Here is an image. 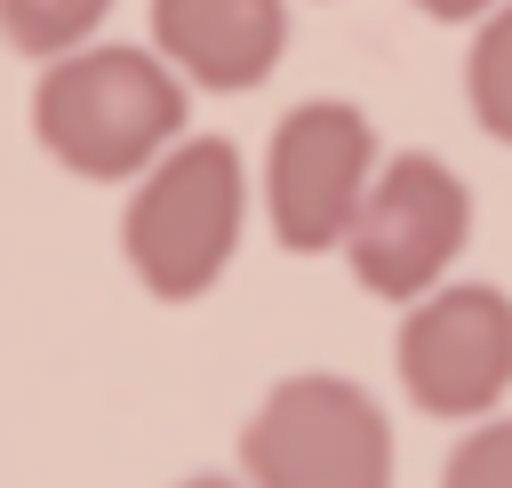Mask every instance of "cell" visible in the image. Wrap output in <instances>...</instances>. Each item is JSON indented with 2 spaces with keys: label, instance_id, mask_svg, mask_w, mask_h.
Segmentation results:
<instances>
[{
  "label": "cell",
  "instance_id": "cell-1",
  "mask_svg": "<svg viewBox=\"0 0 512 488\" xmlns=\"http://www.w3.org/2000/svg\"><path fill=\"white\" fill-rule=\"evenodd\" d=\"M32 136L88 184L144 176L184 136V72L152 48H64L32 88Z\"/></svg>",
  "mask_w": 512,
  "mask_h": 488
},
{
  "label": "cell",
  "instance_id": "cell-2",
  "mask_svg": "<svg viewBox=\"0 0 512 488\" xmlns=\"http://www.w3.org/2000/svg\"><path fill=\"white\" fill-rule=\"evenodd\" d=\"M240 208H248L240 152L224 136H192V144H176L168 160L144 168V184L120 216V256L160 304H192L232 264Z\"/></svg>",
  "mask_w": 512,
  "mask_h": 488
},
{
  "label": "cell",
  "instance_id": "cell-3",
  "mask_svg": "<svg viewBox=\"0 0 512 488\" xmlns=\"http://www.w3.org/2000/svg\"><path fill=\"white\" fill-rule=\"evenodd\" d=\"M240 464L256 488H392V424L352 376H280L240 432Z\"/></svg>",
  "mask_w": 512,
  "mask_h": 488
},
{
  "label": "cell",
  "instance_id": "cell-4",
  "mask_svg": "<svg viewBox=\"0 0 512 488\" xmlns=\"http://www.w3.org/2000/svg\"><path fill=\"white\" fill-rule=\"evenodd\" d=\"M368 176H376V128H368V112L344 104V96L296 104L272 128V152H264V216H272V240L296 248V256L344 248Z\"/></svg>",
  "mask_w": 512,
  "mask_h": 488
},
{
  "label": "cell",
  "instance_id": "cell-5",
  "mask_svg": "<svg viewBox=\"0 0 512 488\" xmlns=\"http://www.w3.org/2000/svg\"><path fill=\"white\" fill-rule=\"evenodd\" d=\"M472 232V192L432 160V152H400L368 176L360 192V216L344 232V256L360 272L368 296L384 304H416L464 248Z\"/></svg>",
  "mask_w": 512,
  "mask_h": 488
},
{
  "label": "cell",
  "instance_id": "cell-6",
  "mask_svg": "<svg viewBox=\"0 0 512 488\" xmlns=\"http://www.w3.org/2000/svg\"><path fill=\"white\" fill-rule=\"evenodd\" d=\"M400 384L424 416L472 424L512 392V296L504 288H424L400 320Z\"/></svg>",
  "mask_w": 512,
  "mask_h": 488
},
{
  "label": "cell",
  "instance_id": "cell-7",
  "mask_svg": "<svg viewBox=\"0 0 512 488\" xmlns=\"http://www.w3.org/2000/svg\"><path fill=\"white\" fill-rule=\"evenodd\" d=\"M152 40L192 88H256L280 64L288 8L280 0H152Z\"/></svg>",
  "mask_w": 512,
  "mask_h": 488
},
{
  "label": "cell",
  "instance_id": "cell-8",
  "mask_svg": "<svg viewBox=\"0 0 512 488\" xmlns=\"http://www.w3.org/2000/svg\"><path fill=\"white\" fill-rule=\"evenodd\" d=\"M104 8L112 0H0V40L16 48V56H64V48H80L96 24H104Z\"/></svg>",
  "mask_w": 512,
  "mask_h": 488
},
{
  "label": "cell",
  "instance_id": "cell-9",
  "mask_svg": "<svg viewBox=\"0 0 512 488\" xmlns=\"http://www.w3.org/2000/svg\"><path fill=\"white\" fill-rule=\"evenodd\" d=\"M464 96H472L480 128H488L496 144H512V0L488 8L480 40H472V56H464Z\"/></svg>",
  "mask_w": 512,
  "mask_h": 488
},
{
  "label": "cell",
  "instance_id": "cell-10",
  "mask_svg": "<svg viewBox=\"0 0 512 488\" xmlns=\"http://www.w3.org/2000/svg\"><path fill=\"white\" fill-rule=\"evenodd\" d=\"M440 488H512V416H504V424H472V432L448 448Z\"/></svg>",
  "mask_w": 512,
  "mask_h": 488
},
{
  "label": "cell",
  "instance_id": "cell-11",
  "mask_svg": "<svg viewBox=\"0 0 512 488\" xmlns=\"http://www.w3.org/2000/svg\"><path fill=\"white\" fill-rule=\"evenodd\" d=\"M424 16H440V24H472V16H488L496 0H416Z\"/></svg>",
  "mask_w": 512,
  "mask_h": 488
},
{
  "label": "cell",
  "instance_id": "cell-12",
  "mask_svg": "<svg viewBox=\"0 0 512 488\" xmlns=\"http://www.w3.org/2000/svg\"><path fill=\"white\" fill-rule=\"evenodd\" d=\"M184 488H232V480H184Z\"/></svg>",
  "mask_w": 512,
  "mask_h": 488
}]
</instances>
